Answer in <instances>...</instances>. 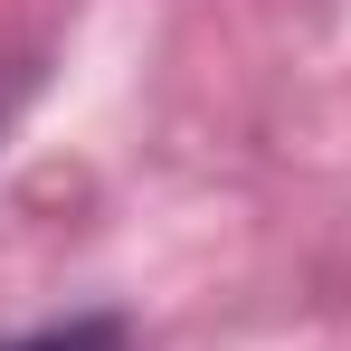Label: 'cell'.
Here are the masks:
<instances>
[{"mask_svg": "<svg viewBox=\"0 0 351 351\" xmlns=\"http://www.w3.org/2000/svg\"><path fill=\"white\" fill-rule=\"evenodd\" d=\"M0 351H123V332L105 313H76V323H48V332H29V342H0Z\"/></svg>", "mask_w": 351, "mask_h": 351, "instance_id": "1", "label": "cell"}]
</instances>
